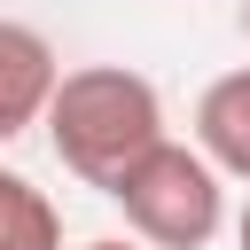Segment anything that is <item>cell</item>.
Wrapping results in <instances>:
<instances>
[{"label": "cell", "mask_w": 250, "mask_h": 250, "mask_svg": "<svg viewBox=\"0 0 250 250\" xmlns=\"http://www.w3.org/2000/svg\"><path fill=\"white\" fill-rule=\"evenodd\" d=\"M39 125L62 156V172L109 195L164 141V94H156V78H141L125 62H78V70L55 78V102H47Z\"/></svg>", "instance_id": "obj_1"}, {"label": "cell", "mask_w": 250, "mask_h": 250, "mask_svg": "<svg viewBox=\"0 0 250 250\" xmlns=\"http://www.w3.org/2000/svg\"><path fill=\"white\" fill-rule=\"evenodd\" d=\"M109 203L125 211L141 250H203L227 227V180L195 156V141H172V133L109 188Z\"/></svg>", "instance_id": "obj_2"}, {"label": "cell", "mask_w": 250, "mask_h": 250, "mask_svg": "<svg viewBox=\"0 0 250 250\" xmlns=\"http://www.w3.org/2000/svg\"><path fill=\"white\" fill-rule=\"evenodd\" d=\"M55 78H62V62H55L47 31H31V23L0 16V141L31 133V125L47 117V102H55Z\"/></svg>", "instance_id": "obj_3"}, {"label": "cell", "mask_w": 250, "mask_h": 250, "mask_svg": "<svg viewBox=\"0 0 250 250\" xmlns=\"http://www.w3.org/2000/svg\"><path fill=\"white\" fill-rule=\"evenodd\" d=\"M195 156L219 180H250V62L203 86V102H195Z\"/></svg>", "instance_id": "obj_4"}, {"label": "cell", "mask_w": 250, "mask_h": 250, "mask_svg": "<svg viewBox=\"0 0 250 250\" xmlns=\"http://www.w3.org/2000/svg\"><path fill=\"white\" fill-rule=\"evenodd\" d=\"M0 250H62L55 195L31 172H16V164H0Z\"/></svg>", "instance_id": "obj_5"}, {"label": "cell", "mask_w": 250, "mask_h": 250, "mask_svg": "<svg viewBox=\"0 0 250 250\" xmlns=\"http://www.w3.org/2000/svg\"><path fill=\"white\" fill-rule=\"evenodd\" d=\"M234 250H250V195H242V211H234Z\"/></svg>", "instance_id": "obj_6"}, {"label": "cell", "mask_w": 250, "mask_h": 250, "mask_svg": "<svg viewBox=\"0 0 250 250\" xmlns=\"http://www.w3.org/2000/svg\"><path fill=\"white\" fill-rule=\"evenodd\" d=\"M86 250H141V242H117V234H102V242H86Z\"/></svg>", "instance_id": "obj_7"}, {"label": "cell", "mask_w": 250, "mask_h": 250, "mask_svg": "<svg viewBox=\"0 0 250 250\" xmlns=\"http://www.w3.org/2000/svg\"><path fill=\"white\" fill-rule=\"evenodd\" d=\"M242 31H250V0H242Z\"/></svg>", "instance_id": "obj_8"}]
</instances>
